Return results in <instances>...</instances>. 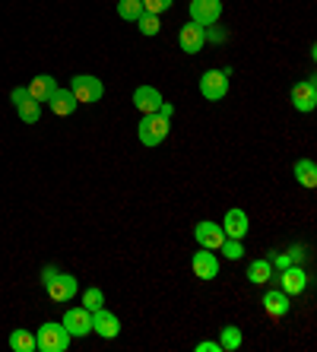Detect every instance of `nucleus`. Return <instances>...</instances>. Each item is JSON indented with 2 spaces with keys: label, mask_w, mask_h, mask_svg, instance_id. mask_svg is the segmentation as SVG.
I'll return each instance as SVG.
<instances>
[{
  "label": "nucleus",
  "mask_w": 317,
  "mask_h": 352,
  "mask_svg": "<svg viewBox=\"0 0 317 352\" xmlns=\"http://www.w3.org/2000/svg\"><path fill=\"white\" fill-rule=\"evenodd\" d=\"M35 346L41 352H67L70 349V333H67L64 324H57V320H45L35 333Z\"/></svg>",
  "instance_id": "nucleus-1"
},
{
  "label": "nucleus",
  "mask_w": 317,
  "mask_h": 352,
  "mask_svg": "<svg viewBox=\"0 0 317 352\" xmlns=\"http://www.w3.org/2000/svg\"><path fill=\"white\" fill-rule=\"evenodd\" d=\"M168 131H171V121L155 111V115H143V118H140L137 137H140V143H143V146H159V143H165Z\"/></svg>",
  "instance_id": "nucleus-2"
},
{
  "label": "nucleus",
  "mask_w": 317,
  "mask_h": 352,
  "mask_svg": "<svg viewBox=\"0 0 317 352\" xmlns=\"http://www.w3.org/2000/svg\"><path fill=\"white\" fill-rule=\"evenodd\" d=\"M70 92H74V98L80 105H96V102H102V96H105V86H102L98 76L80 74L70 80Z\"/></svg>",
  "instance_id": "nucleus-3"
},
{
  "label": "nucleus",
  "mask_w": 317,
  "mask_h": 352,
  "mask_svg": "<svg viewBox=\"0 0 317 352\" xmlns=\"http://www.w3.org/2000/svg\"><path fill=\"white\" fill-rule=\"evenodd\" d=\"M76 289H80V283H76L74 273H61V270H57L54 276L45 283V292H48V298H51V302H57V305L70 302V298L76 295Z\"/></svg>",
  "instance_id": "nucleus-4"
},
{
  "label": "nucleus",
  "mask_w": 317,
  "mask_h": 352,
  "mask_svg": "<svg viewBox=\"0 0 317 352\" xmlns=\"http://www.w3.org/2000/svg\"><path fill=\"white\" fill-rule=\"evenodd\" d=\"M10 102H13L17 115L23 118L25 124H35L41 118V102H35V98L29 96V89H25V86H17V89L10 92Z\"/></svg>",
  "instance_id": "nucleus-5"
},
{
  "label": "nucleus",
  "mask_w": 317,
  "mask_h": 352,
  "mask_svg": "<svg viewBox=\"0 0 317 352\" xmlns=\"http://www.w3.org/2000/svg\"><path fill=\"white\" fill-rule=\"evenodd\" d=\"M200 92H204V98H210V102H222L228 92V70H206V74L200 76Z\"/></svg>",
  "instance_id": "nucleus-6"
},
{
  "label": "nucleus",
  "mask_w": 317,
  "mask_h": 352,
  "mask_svg": "<svg viewBox=\"0 0 317 352\" xmlns=\"http://www.w3.org/2000/svg\"><path fill=\"white\" fill-rule=\"evenodd\" d=\"M190 19L197 25H216L222 19V0H190Z\"/></svg>",
  "instance_id": "nucleus-7"
},
{
  "label": "nucleus",
  "mask_w": 317,
  "mask_h": 352,
  "mask_svg": "<svg viewBox=\"0 0 317 352\" xmlns=\"http://www.w3.org/2000/svg\"><path fill=\"white\" fill-rule=\"evenodd\" d=\"M178 45H181V51H184V54H200V51H204V45H206V29H204V25H197L194 19H190L187 25H181Z\"/></svg>",
  "instance_id": "nucleus-8"
},
{
  "label": "nucleus",
  "mask_w": 317,
  "mask_h": 352,
  "mask_svg": "<svg viewBox=\"0 0 317 352\" xmlns=\"http://www.w3.org/2000/svg\"><path fill=\"white\" fill-rule=\"evenodd\" d=\"M292 108L301 111V115H308L317 108V82L314 80H305V82H295L292 86Z\"/></svg>",
  "instance_id": "nucleus-9"
},
{
  "label": "nucleus",
  "mask_w": 317,
  "mask_h": 352,
  "mask_svg": "<svg viewBox=\"0 0 317 352\" xmlns=\"http://www.w3.org/2000/svg\"><path fill=\"white\" fill-rule=\"evenodd\" d=\"M194 238H197V245H200V248H210V251H219V248H222V241H226V232H222V226H219V222H210V219H204V222H197V226H194Z\"/></svg>",
  "instance_id": "nucleus-10"
},
{
  "label": "nucleus",
  "mask_w": 317,
  "mask_h": 352,
  "mask_svg": "<svg viewBox=\"0 0 317 352\" xmlns=\"http://www.w3.org/2000/svg\"><path fill=\"white\" fill-rule=\"evenodd\" d=\"M67 327V333L70 336H89L92 333V311L89 308H70V311L64 314V320H61Z\"/></svg>",
  "instance_id": "nucleus-11"
},
{
  "label": "nucleus",
  "mask_w": 317,
  "mask_h": 352,
  "mask_svg": "<svg viewBox=\"0 0 317 352\" xmlns=\"http://www.w3.org/2000/svg\"><path fill=\"white\" fill-rule=\"evenodd\" d=\"M92 330H96L102 340H114V336L121 333V318L102 305L98 311H92Z\"/></svg>",
  "instance_id": "nucleus-12"
},
{
  "label": "nucleus",
  "mask_w": 317,
  "mask_h": 352,
  "mask_svg": "<svg viewBox=\"0 0 317 352\" xmlns=\"http://www.w3.org/2000/svg\"><path fill=\"white\" fill-rule=\"evenodd\" d=\"M162 102L165 98L155 86H137V89H133V105H137L140 115H155Z\"/></svg>",
  "instance_id": "nucleus-13"
},
{
  "label": "nucleus",
  "mask_w": 317,
  "mask_h": 352,
  "mask_svg": "<svg viewBox=\"0 0 317 352\" xmlns=\"http://www.w3.org/2000/svg\"><path fill=\"white\" fill-rule=\"evenodd\" d=\"M190 267H194L197 279H216V276H219V257L212 254L210 248L197 251V254L190 257Z\"/></svg>",
  "instance_id": "nucleus-14"
},
{
  "label": "nucleus",
  "mask_w": 317,
  "mask_h": 352,
  "mask_svg": "<svg viewBox=\"0 0 317 352\" xmlns=\"http://www.w3.org/2000/svg\"><path fill=\"white\" fill-rule=\"evenodd\" d=\"M279 286H283L285 295H301L308 289V276H305V270H301L298 263H292V267L279 270Z\"/></svg>",
  "instance_id": "nucleus-15"
},
{
  "label": "nucleus",
  "mask_w": 317,
  "mask_h": 352,
  "mask_svg": "<svg viewBox=\"0 0 317 352\" xmlns=\"http://www.w3.org/2000/svg\"><path fill=\"white\" fill-rule=\"evenodd\" d=\"M248 229H251L248 213H244V210H238V206H232V210L226 213V219H222V232H226V238H235V241H241V238L248 235Z\"/></svg>",
  "instance_id": "nucleus-16"
},
{
  "label": "nucleus",
  "mask_w": 317,
  "mask_h": 352,
  "mask_svg": "<svg viewBox=\"0 0 317 352\" xmlns=\"http://www.w3.org/2000/svg\"><path fill=\"white\" fill-rule=\"evenodd\" d=\"M48 108L54 111L57 118H70L76 108H80V102L74 98V92L70 89H61V86H57V89L51 92V98H48Z\"/></svg>",
  "instance_id": "nucleus-17"
},
{
  "label": "nucleus",
  "mask_w": 317,
  "mask_h": 352,
  "mask_svg": "<svg viewBox=\"0 0 317 352\" xmlns=\"http://www.w3.org/2000/svg\"><path fill=\"white\" fill-rule=\"evenodd\" d=\"M289 295L283 292V289H270V292H263V311L270 314V318H285L289 314Z\"/></svg>",
  "instance_id": "nucleus-18"
},
{
  "label": "nucleus",
  "mask_w": 317,
  "mask_h": 352,
  "mask_svg": "<svg viewBox=\"0 0 317 352\" xmlns=\"http://www.w3.org/2000/svg\"><path fill=\"white\" fill-rule=\"evenodd\" d=\"M25 89H29V96H32L35 102H48L51 92L57 89V82L51 74H39V76H32V82H29Z\"/></svg>",
  "instance_id": "nucleus-19"
},
{
  "label": "nucleus",
  "mask_w": 317,
  "mask_h": 352,
  "mask_svg": "<svg viewBox=\"0 0 317 352\" xmlns=\"http://www.w3.org/2000/svg\"><path fill=\"white\" fill-rule=\"evenodd\" d=\"M292 175L298 178L301 188H317V165L311 162V159H298V162L292 165Z\"/></svg>",
  "instance_id": "nucleus-20"
},
{
  "label": "nucleus",
  "mask_w": 317,
  "mask_h": 352,
  "mask_svg": "<svg viewBox=\"0 0 317 352\" xmlns=\"http://www.w3.org/2000/svg\"><path fill=\"white\" fill-rule=\"evenodd\" d=\"M248 279H251L254 286H267L270 279H273V263L270 261H254L248 267Z\"/></svg>",
  "instance_id": "nucleus-21"
},
{
  "label": "nucleus",
  "mask_w": 317,
  "mask_h": 352,
  "mask_svg": "<svg viewBox=\"0 0 317 352\" xmlns=\"http://www.w3.org/2000/svg\"><path fill=\"white\" fill-rule=\"evenodd\" d=\"M10 349L13 352H35L39 346H35V336L29 333V330H13V333H10Z\"/></svg>",
  "instance_id": "nucleus-22"
},
{
  "label": "nucleus",
  "mask_w": 317,
  "mask_h": 352,
  "mask_svg": "<svg viewBox=\"0 0 317 352\" xmlns=\"http://www.w3.org/2000/svg\"><path fill=\"white\" fill-rule=\"evenodd\" d=\"M137 29H140V35H146V38H153V35H159V29H162V23H159V16L155 13H140L137 16Z\"/></svg>",
  "instance_id": "nucleus-23"
},
{
  "label": "nucleus",
  "mask_w": 317,
  "mask_h": 352,
  "mask_svg": "<svg viewBox=\"0 0 317 352\" xmlns=\"http://www.w3.org/2000/svg\"><path fill=\"white\" fill-rule=\"evenodd\" d=\"M219 346L228 352H235L238 346H241V330H238L235 324H226V327H222V336H219Z\"/></svg>",
  "instance_id": "nucleus-24"
},
{
  "label": "nucleus",
  "mask_w": 317,
  "mask_h": 352,
  "mask_svg": "<svg viewBox=\"0 0 317 352\" xmlns=\"http://www.w3.org/2000/svg\"><path fill=\"white\" fill-rule=\"evenodd\" d=\"M140 13H143V3H140V0H118V16H121V19L137 23Z\"/></svg>",
  "instance_id": "nucleus-25"
},
{
  "label": "nucleus",
  "mask_w": 317,
  "mask_h": 352,
  "mask_svg": "<svg viewBox=\"0 0 317 352\" xmlns=\"http://www.w3.org/2000/svg\"><path fill=\"white\" fill-rule=\"evenodd\" d=\"M102 305H105V295H102V289H86V292H83V308H89V311H98V308H102Z\"/></svg>",
  "instance_id": "nucleus-26"
},
{
  "label": "nucleus",
  "mask_w": 317,
  "mask_h": 352,
  "mask_svg": "<svg viewBox=\"0 0 317 352\" xmlns=\"http://www.w3.org/2000/svg\"><path fill=\"white\" fill-rule=\"evenodd\" d=\"M222 254H226L228 261H241V257H244L241 241H235V238H226V241H222Z\"/></svg>",
  "instance_id": "nucleus-27"
},
{
  "label": "nucleus",
  "mask_w": 317,
  "mask_h": 352,
  "mask_svg": "<svg viewBox=\"0 0 317 352\" xmlns=\"http://www.w3.org/2000/svg\"><path fill=\"white\" fill-rule=\"evenodd\" d=\"M140 3H143V10H146V13H155V16H159V13L171 10V3H175V0H140Z\"/></svg>",
  "instance_id": "nucleus-28"
},
{
  "label": "nucleus",
  "mask_w": 317,
  "mask_h": 352,
  "mask_svg": "<svg viewBox=\"0 0 317 352\" xmlns=\"http://www.w3.org/2000/svg\"><path fill=\"white\" fill-rule=\"evenodd\" d=\"M206 29V41H226V29H216V25H204Z\"/></svg>",
  "instance_id": "nucleus-29"
},
{
  "label": "nucleus",
  "mask_w": 317,
  "mask_h": 352,
  "mask_svg": "<svg viewBox=\"0 0 317 352\" xmlns=\"http://www.w3.org/2000/svg\"><path fill=\"white\" fill-rule=\"evenodd\" d=\"M197 352H222V346L212 343V340H204V343H197Z\"/></svg>",
  "instance_id": "nucleus-30"
},
{
  "label": "nucleus",
  "mask_w": 317,
  "mask_h": 352,
  "mask_svg": "<svg viewBox=\"0 0 317 352\" xmlns=\"http://www.w3.org/2000/svg\"><path fill=\"white\" fill-rule=\"evenodd\" d=\"M159 115L171 121V118H175V105H171V102H162V105H159Z\"/></svg>",
  "instance_id": "nucleus-31"
},
{
  "label": "nucleus",
  "mask_w": 317,
  "mask_h": 352,
  "mask_svg": "<svg viewBox=\"0 0 317 352\" xmlns=\"http://www.w3.org/2000/svg\"><path fill=\"white\" fill-rule=\"evenodd\" d=\"M54 273H57V267H54V263H48V267L41 270V286H45V283H48V279L54 276Z\"/></svg>",
  "instance_id": "nucleus-32"
},
{
  "label": "nucleus",
  "mask_w": 317,
  "mask_h": 352,
  "mask_svg": "<svg viewBox=\"0 0 317 352\" xmlns=\"http://www.w3.org/2000/svg\"><path fill=\"white\" fill-rule=\"evenodd\" d=\"M289 257H292V263H301V261H305V251H301V248H292V251H289Z\"/></svg>",
  "instance_id": "nucleus-33"
}]
</instances>
